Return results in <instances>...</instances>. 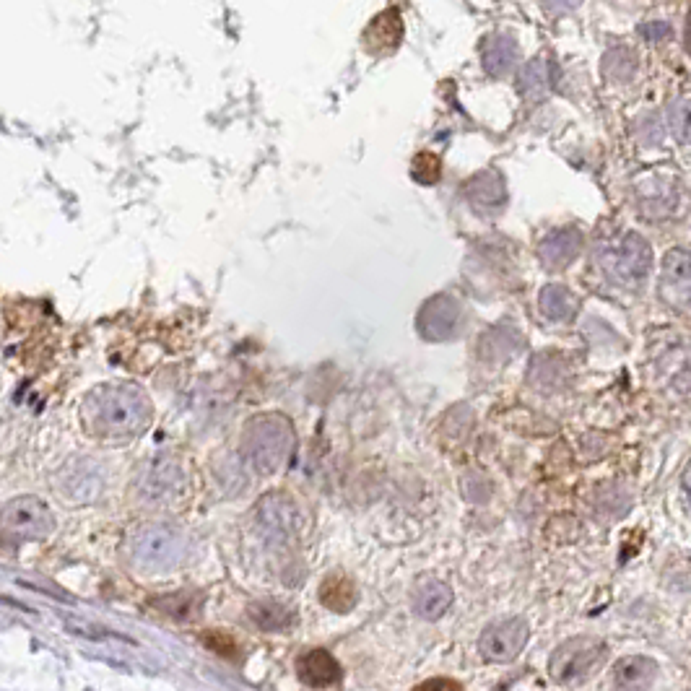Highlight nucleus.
Listing matches in <instances>:
<instances>
[{
  "label": "nucleus",
  "instance_id": "27",
  "mask_svg": "<svg viewBox=\"0 0 691 691\" xmlns=\"http://www.w3.org/2000/svg\"><path fill=\"white\" fill-rule=\"evenodd\" d=\"M414 691H463V689H460L458 681H453V679H429L421 686H416Z\"/></svg>",
  "mask_w": 691,
  "mask_h": 691
},
{
  "label": "nucleus",
  "instance_id": "15",
  "mask_svg": "<svg viewBox=\"0 0 691 691\" xmlns=\"http://www.w3.org/2000/svg\"><path fill=\"white\" fill-rule=\"evenodd\" d=\"M582 234L575 227H564L551 232L549 237L541 242V263L549 271H562L572 260L580 255Z\"/></svg>",
  "mask_w": 691,
  "mask_h": 691
},
{
  "label": "nucleus",
  "instance_id": "17",
  "mask_svg": "<svg viewBox=\"0 0 691 691\" xmlns=\"http://www.w3.org/2000/svg\"><path fill=\"white\" fill-rule=\"evenodd\" d=\"M453 606V590L447 582L427 580L421 582L414 593V611L427 621H437L447 614V608Z\"/></svg>",
  "mask_w": 691,
  "mask_h": 691
},
{
  "label": "nucleus",
  "instance_id": "12",
  "mask_svg": "<svg viewBox=\"0 0 691 691\" xmlns=\"http://www.w3.org/2000/svg\"><path fill=\"white\" fill-rule=\"evenodd\" d=\"M660 294L676 310L689 307V252L686 250H671L666 255Z\"/></svg>",
  "mask_w": 691,
  "mask_h": 691
},
{
  "label": "nucleus",
  "instance_id": "20",
  "mask_svg": "<svg viewBox=\"0 0 691 691\" xmlns=\"http://www.w3.org/2000/svg\"><path fill=\"white\" fill-rule=\"evenodd\" d=\"M517 60V42L510 34H494L484 45V68L491 76H504Z\"/></svg>",
  "mask_w": 691,
  "mask_h": 691
},
{
  "label": "nucleus",
  "instance_id": "10",
  "mask_svg": "<svg viewBox=\"0 0 691 691\" xmlns=\"http://www.w3.org/2000/svg\"><path fill=\"white\" fill-rule=\"evenodd\" d=\"M460 315H463L460 304L453 297L437 294V297H432L421 307L416 325H419V333L427 341H447V338L455 336V330L460 325Z\"/></svg>",
  "mask_w": 691,
  "mask_h": 691
},
{
  "label": "nucleus",
  "instance_id": "25",
  "mask_svg": "<svg viewBox=\"0 0 691 691\" xmlns=\"http://www.w3.org/2000/svg\"><path fill=\"white\" fill-rule=\"evenodd\" d=\"M65 629H68V632H73V634H81V637H86V640H120V642H130L128 637H123V634L110 632V629L97 627V624H78V621H68V624H65Z\"/></svg>",
  "mask_w": 691,
  "mask_h": 691
},
{
  "label": "nucleus",
  "instance_id": "16",
  "mask_svg": "<svg viewBox=\"0 0 691 691\" xmlns=\"http://www.w3.org/2000/svg\"><path fill=\"white\" fill-rule=\"evenodd\" d=\"M299 679L312 689H325L341 681L343 671L338 666V660L328 653V650H310L297 660Z\"/></svg>",
  "mask_w": 691,
  "mask_h": 691
},
{
  "label": "nucleus",
  "instance_id": "26",
  "mask_svg": "<svg viewBox=\"0 0 691 691\" xmlns=\"http://www.w3.org/2000/svg\"><path fill=\"white\" fill-rule=\"evenodd\" d=\"M203 645L208 647V650H214V653H219L221 658H237V642L229 637V634L224 632H206L203 634Z\"/></svg>",
  "mask_w": 691,
  "mask_h": 691
},
{
  "label": "nucleus",
  "instance_id": "14",
  "mask_svg": "<svg viewBox=\"0 0 691 691\" xmlns=\"http://www.w3.org/2000/svg\"><path fill=\"white\" fill-rule=\"evenodd\" d=\"M403 34H406V26H403L401 13L390 8V11H382L380 16L372 19V24L367 26L364 32V47H367L372 55H385V52H393L395 47L401 45Z\"/></svg>",
  "mask_w": 691,
  "mask_h": 691
},
{
  "label": "nucleus",
  "instance_id": "19",
  "mask_svg": "<svg viewBox=\"0 0 691 691\" xmlns=\"http://www.w3.org/2000/svg\"><path fill=\"white\" fill-rule=\"evenodd\" d=\"M356 585L346 575H330L320 585V601L325 608L336 611V614H349L356 606Z\"/></svg>",
  "mask_w": 691,
  "mask_h": 691
},
{
  "label": "nucleus",
  "instance_id": "28",
  "mask_svg": "<svg viewBox=\"0 0 691 691\" xmlns=\"http://www.w3.org/2000/svg\"><path fill=\"white\" fill-rule=\"evenodd\" d=\"M668 32H671V26H668V24L645 26V34H650V37H658V34H668Z\"/></svg>",
  "mask_w": 691,
  "mask_h": 691
},
{
  "label": "nucleus",
  "instance_id": "24",
  "mask_svg": "<svg viewBox=\"0 0 691 691\" xmlns=\"http://www.w3.org/2000/svg\"><path fill=\"white\" fill-rule=\"evenodd\" d=\"M411 175H414V180L421 182V185H434V182L440 180V175H442L440 159H437L434 154H419L414 159Z\"/></svg>",
  "mask_w": 691,
  "mask_h": 691
},
{
  "label": "nucleus",
  "instance_id": "4",
  "mask_svg": "<svg viewBox=\"0 0 691 691\" xmlns=\"http://www.w3.org/2000/svg\"><path fill=\"white\" fill-rule=\"evenodd\" d=\"M601 265L611 281L624 286L640 284L653 268V250L640 234L627 232L601 247Z\"/></svg>",
  "mask_w": 691,
  "mask_h": 691
},
{
  "label": "nucleus",
  "instance_id": "23",
  "mask_svg": "<svg viewBox=\"0 0 691 691\" xmlns=\"http://www.w3.org/2000/svg\"><path fill=\"white\" fill-rule=\"evenodd\" d=\"M520 89H523L525 97L530 99L543 97V94L551 89V63L538 58L530 65H525L523 76H520Z\"/></svg>",
  "mask_w": 691,
  "mask_h": 691
},
{
  "label": "nucleus",
  "instance_id": "6",
  "mask_svg": "<svg viewBox=\"0 0 691 691\" xmlns=\"http://www.w3.org/2000/svg\"><path fill=\"white\" fill-rule=\"evenodd\" d=\"M55 528L52 512L42 499L19 497L0 512V530L19 541H42Z\"/></svg>",
  "mask_w": 691,
  "mask_h": 691
},
{
  "label": "nucleus",
  "instance_id": "21",
  "mask_svg": "<svg viewBox=\"0 0 691 691\" xmlns=\"http://www.w3.org/2000/svg\"><path fill=\"white\" fill-rule=\"evenodd\" d=\"M156 608L177 621H193L201 616L203 595L190 593V590H185V593H175V595H164V598L156 601Z\"/></svg>",
  "mask_w": 691,
  "mask_h": 691
},
{
  "label": "nucleus",
  "instance_id": "13",
  "mask_svg": "<svg viewBox=\"0 0 691 691\" xmlns=\"http://www.w3.org/2000/svg\"><path fill=\"white\" fill-rule=\"evenodd\" d=\"M465 198L481 214L499 211L507 203V188H504L502 175H499L497 169H486V172L473 175L471 180L465 182Z\"/></svg>",
  "mask_w": 691,
  "mask_h": 691
},
{
  "label": "nucleus",
  "instance_id": "8",
  "mask_svg": "<svg viewBox=\"0 0 691 691\" xmlns=\"http://www.w3.org/2000/svg\"><path fill=\"white\" fill-rule=\"evenodd\" d=\"M185 484H188V478H185L182 465L175 458L162 455V458H156L141 473V478H138V494L151 504H167L182 497Z\"/></svg>",
  "mask_w": 691,
  "mask_h": 691
},
{
  "label": "nucleus",
  "instance_id": "7",
  "mask_svg": "<svg viewBox=\"0 0 691 691\" xmlns=\"http://www.w3.org/2000/svg\"><path fill=\"white\" fill-rule=\"evenodd\" d=\"M255 517H258V528L263 530V536L273 543H289L302 533V510L289 494H281V491L265 494L258 502Z\"/></svg>",
  "mask_w": 691,
  "mask_h": 691
},
{
  "label": "nucleus",
  "instance_id": "5",
  "mask_svg": "<svg viewBox=\"0 0 691 691\" xmlns=\"http://www.w3.org/2000/svg\"><path fill=\"white\" fill-rule=\"evenodd\" d=\"M133 559L146 569H172L185 559L188 541L169 525H146L133 536Z\"/></svg>",
  "mask_w": 691,
  "mask_h": 691
},
{
  "label": "nucleus",
  "instance_id": "1",
  "mask_svg": "<svg viewBox=\"0 0 691 691\" xmlns=\"http://www.w3.org/2000/svg\"><path fill=\"white\" fill-rule=\"evenodd\" d=\"M84 416L99 437H133L149 427L151 403L133 385H107L89 395Z\"/></svg>",
  "mask_w": 691,
  "mask_h": 691
},
{
  "label": "nucleus",
  "instance_id": "11",
  "mask_svg": "<svg viewBox=\"0 0 691 691\" xmlns=\"http://www.w3.org/2000/svg\"><path fill=\"white\" fill-rule=\"evenodd\" d=\"M658 679V663L645 655H627L616 660L611 673V689L614 691H650Z\"/></svg>",
  "mask_w": 691,
  "mask_h": 691
},
{
  "label": "nucleus",
  "instance_id": "3",
  "mask_svg": "<svg viewBox=\"0 0 691 691\" xmlns=\"http://www.w3.org/2000/svg\"><path fill=\"white\" fill-rule=\"evenodd\" d=\"M606 642L595 637H575L554 650L549 660V676L559 686H580L606 663Z\"/></svg>",
  "mask_w": 691,
  "mask_h": 691
},
{
  "label": "nucleus",
  "instance_id": "18",
  "mask_svg": "<svg viewBox=\"0 0 691 691\" xmlns=\"http://www.w3.org/2000/svg\"><path fill=\"white\" fill-rule=\"evenodd\" d=\"M247 619L263 632H286L294 627L297 614L281 601H255L247 606Z\"/></svg>",
  "mask_w": 691,
  "mask_h": 691
},
{
  "label": "nucleus",
  "instance_id": "9",
  "mask_svg": "<svg viewBox=\"0 0 691 691\" xmlns=\"http://www.w3.org/2000/svg\"><path fill=\"white\" fill-rule=\"evenodd\" d=\"M528 637V621L520 619V616H512V619L494 621L491 627H486L484 634H481V640H478V650H481V655H484L486 660L507 663V660H515L517 655L523 653Z\"/></svg>",
  "mask_w": 691,
  "mask_h": 691
},
{
  "label": "nucleus",
  "instance_id": "22",
  "mask_svg": "<svg viewBox=\"0 0 691 691\" xmlns=\"http://www.w3.org/2000/svg\"><path fill=\"white\" fill-rule=\"evenodd\" d=\"M541 310L543 315L551 317V320H567V317L575 315L577 299L572 297V291L564 289V286H546L541 291Z\"/></svg>",
  "mask_w": 691,
  "mask_h": 691
},
{
  "label": "nucleus",
  "instance_id": "2",
  "mask_svg": "<svg viewBox=\"0 0 691 691\" xmlns=\"http://www.w3.org/2000/svg\"><path fill=\"white\" fill-rule=\"evenodd\" d=\"M242 453L250 465L263 476H273L289 463L294 453V432L284 416L268 414L252 419L245 429Z\"/></svg>",
  "mask_w": 691,
  "mask_h": 691
}]
</instances>
